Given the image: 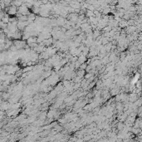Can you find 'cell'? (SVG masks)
<instances>
[{
  "instance_id": "1",
  "label": "cell",
  "mask_w": 142,
  "mask_h": 142,
  "mask_svg": "<svg viewBox=\"0 0 142 142\" xmlns=\"http://www.w3.org/2000/svg\"><path fill=\"white\" fill-rule=\"evenodd\" d=\"M86 15L89 16V17H95L94 11H91V10H89V9H88V10L86 11Z\"/></svg>"
}]
</instances>
